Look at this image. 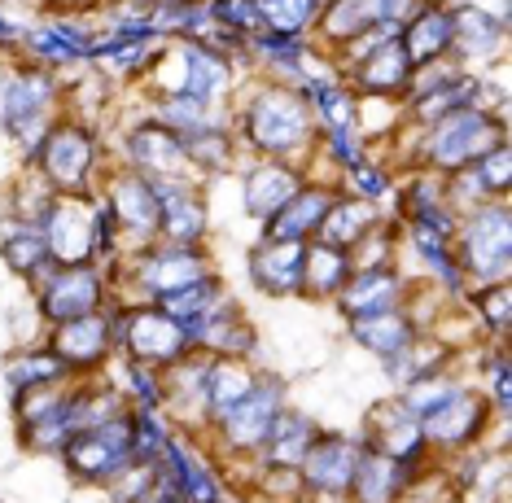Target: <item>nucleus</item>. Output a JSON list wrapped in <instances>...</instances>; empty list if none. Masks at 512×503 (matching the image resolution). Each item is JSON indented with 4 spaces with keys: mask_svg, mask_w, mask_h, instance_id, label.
I'll return each mask as SVG.
<instances>
[{
    "mask_svg": "<svg viewBox=\"0 0 512 503\" xmlns=\"http://www.w3.org/2000/svg\"><path fill=\"white\" fill-rule=\"evenodd\" d=\"M381 219H386V215H381V206L359 202V197H351V193H337V202L329 206V215H324L316 241L337 245V250H351V245L364 241L368 232L381 224Z\"/></svg>",
    "mask_w": 512,
    "mask_h": 503,
    "instance_id": "72a5a7b5",
    "label": "nucleus"
},
{
    "mask_svg": "<svg viewBox=\"0 0 512 503\" xmlns=\"http://www.w3.org/2000/svg\"><path fill=\"white\" fill-rule=\"evenodd\" d=\"M114 311V350L145 368L167 372L193 355V333L184 329L176 315H167L158 302H110Z\"/></svg>",
    "mask_w": 512,
    "mask_h": 503,
    "instance_id": "423d86ee",
    "label": "nucleus"
},
{
    "mask_svg": "<svg viewBox=\"0 0 512 503\" xmlns=\"http://www.w3.org/2000/svg\"><path fill=\"white\" fill-rule=\"evenodd\" d=\"M416 149H412V171H434V175H451L473 167L477 158H486L495 145H508V114L499 110H482V105H469V110H456L447 119L429 123V127H412Z\"/></svg>",
    "mask_w": 512,
    "mask_h": 503,
    "instance_id": "f03ea898",
    "label": "nucleus"
},
{
    "mask_svg": "<svg viewBox=\"0 0 512 503\" xmlns=\"http://www.w3.org/2000/svg\"><path fill=\"white\" fill-rule=\"evenodd\" d=\"M302 184H307V171L294 167V162L250 158L246 171H241V210L263 228L267 219H272L276 210L302 189Z\"/></svg>",
    "mask_w": 512,
    "mask_h": 503,
    "instance_id": "6ab92c4d",
    "label": "nucleus"
},
{
    "mask_svg": "<svg viewBox=\"0 0 512 503\" xmlns=\"http://www.w3.org/2000/svg\"><path fill=\"white\" fill-rule=\"evenodd\" d=\"M346 333H351V342L359 350H368V355H377V359H390V355H399V350L412 342L421 329H416L412 315H407L403 307H394V311H377V315L346 320Z\"/></svg>",
    "mask_w": 512,
    "mask_h": 503,
    "instance_id": "7c9ffc66",
    "label": "nucleus"
},
{
    "mask_svg": "<svg viewBox=\"0 0 512 503\" xmlns=\"http://www.w3.org/2000/svg\"><path fill=\"white\" fill-rule=\"evenodd\" d=\"M259 368H263L259 359H228V355L206 359V407H211V420L219 412H228L237 399H246L250 385L259 381Z\"/></svg>",
    "mask_w": 512,
    "mask_h": 503,
    "instance_id": "473e14b6",
    "label": "nucleus"
},
{
    "mask_svg": "<svg viewBox=\"0 0 512 503\" xmlns=\"http://www.w3.org/2000/svg\"><path fill=\"white\" fill-rule=\"evenodd\" d=\"M228 289H224V280L219 276H206V280H193V285H184L176 289V294H167V298H158V307L167 311V315H176V320L189 329V324H197L206 311L215 307L219 298H224Z\"/></svg>",
    "mask_w": 512,
    "mask_h": 503,
    "instance_id": "a19ab883",
    "label": "nucleus"
},
{
    "mask_svg": "<svg viewBox=\"0 0 512 503\" xmlns=\"http://www.w3.org/2000/svg\"><path fill=\"white\" fill-rule=\"evenodd\" d=\"M416 469L390 460V455L372 451L359 442V464H355V482H351V503H407Z\"/></svg>",
    "mask_w": 512,
    "mask_h": 503,
    "instance_id": "cd10ccee",
    "label": "nucleus"
},
{
    "mask_svg": "<svg viewBox=\"0 0 512 503\" xmlns=\"http://www.w3.org/2000/svg\"><path fill=\"white\" fill-rule=\"evenodd\" d=\"M460 307L473 311L477 333H482V337H491V342H508V324H512V285H508V280L469 289V294L460 298Z\"/></svg>",
    "mask_w": 512,
    "mask_h": 503,
    "instance_id": "c9c22d12",
    "label": "nucleus"
},
{
    "mask_svg": "<svg viewBox=\"0 0 512 503\" xmlns=\"http://www.w3.org/2000/svg\"><path fill=\"white\" fill-rule=\"evenodd\" d=\"M394 184H399V175H394L386 162H377V154H368L364 162H355L351 171H342L337 189L351 193V197H359V202L381 206V202H390V197H394Z\"/></svg>",
    "mask_w": 512,
    "mask_h": 503,
    "instance_id": "ea45409f",
    "label": "nucleus"
},
{
    "mask_svg": "<svg viewBox=\"0 0 512 503\" xmlns=\"http://www.w3.org/2000/svg\"><path fill=\"white\" fill-rule=\"evenodd\" d=\"M254 9H259V27L267 35H298V40H311L324 0H254Z\"/></svg>",
    "mask_w": 512,
    "mask_h": 503,
    "instance_id": "e433bc0d",
    "label": "nucleus"
},
{
    "mask_svg": "<svg viewBox=\"0 0 512 503\" xmlns=\"http://www.w3.org/2000/svg\"><path fill=\"white\" fill-rule=\"evenodd\" d=\"M451 254L469 289L499 285L512 276V210L508 202H482L469 215H460Z\"/></svg>",
    "mask_w": 512,
    "mask_h": 503,
    "instance_id": "20e7f679",
    "label": "nucleus"
},
{
    "mask_svg": "<svg viewBox=\"0 0 512 503\" xmlns=\"http://www.w3.org/2000/svg\"><path fill=\"white\" fill-rule=\"evenodd\" d=\"M237 145L250 158H276V162H294L307 167V158L316 154V136L320 123L311 114L302 88L294 84H276V79H246V92L237 101V114H228Z\"/></svg>",
    "mask_w": 512,
    "mask_h": 503,
    "instance_id": "f257e3e1",
    "label": "nucleus"
},
{
    "mask_svg": "<svg viewBox=\"0 0 512 503\" xmlns=\"http://www.w3.org/2000/svg\"><path fill=\"white\" fill-rule=\"evenodd\" d=\"M215 503H246V490L232 486V482H224V490H219V499H215Z\"/></svg>",
    "mask_w": 512,
    "mask_h": 503,
    "instance_id": "49530a36",
    "label": "nucleus"
},
{
    "mask_svg": "<svg viewBox=\"0 0 512 503\" xmlns=\"http://www.w3.org/2000/svg\"><path fill=\"white\" fill-rule=\"evenodd\" d=\"M184 154H189V167L197 180H219V175H232L237 171V158H241V145H237V132L232 123H211L202 132L184 136Z\"/></svg>",
    "mask_w": 512,
    "mask_h": 503,
    "instance_id": "c756f323",
    "label": "nucleus"
},
{
    "mask_svg": "<svg viewBox=\"0 0 512 503\" xmlns=\"http://www.w3.org/2000/svg\"><path fill=\"white\" fill-rule=\"evenodd\" d=\"M337 184H320V180H307L302 189L289 197V202L276 210L272 219L259 228V237H276V241H316V232L329 215V206L337 202Z\"/></svg>",
    "mask_w": 512,
    "mask_h": 503,
    "instance_id": "5701e85b",
    "label": "nucleus"
},
{
    "mask_svg": "<svg viewBox=\"0 0 512 503\" xmlns=\"http://www.w3.org/2000/svg\"><path fill=\"white\" fill-rule=\"evenodd\" d=\"M320 438V420L307 416L302 407H281L267 429L263 447L250 455V464H263V469H298L302 455L311 451V442Z\"/></svg>",
    "mask_w": 512,
    "mask_h": 503,
    "instance_id": "393cba45",
    "label": "nucleus"
},
{
    "mask_svg": "<svg viewBox=\"0 0 512 503\" xmlns=\"http://www.w3.org/2000/svg\"><path fill=\"white\" fill-rule=\"evenodd\" d=\"M114 162L127 171H136V175H145V180H189L193 175L189 154H184V136L171 132V127H162L158 119H149V114H141L132 127H123Z\"/></svg>",
    "mask_w": 512,
    "mask_h": 503,
    "instance_id": "9b49d317",
    "label": "nucleus"
},
{
    "mask_svg": "<svg viewBox=\"0 0 512 503\" xmlns=\"http://www.w3.org/2000/svg\"><path fill=\"white\" fill-rule=\"evenodd\" d=\"M477 180H482V189L495 197V202H508V189H512V145H495L486 158L473 162Z\"/></svg>",
    "mask_w": 512,
    "mask_h": 503,
    "instance_id": "37998d69",
    "label": "nucleus"
},
{
    "mask_svg": "<svg viewBox=\"0 0 512 503\" xmlns=\"http://www.w3.org/2000/svg\"><path fill=\"white\" fill-rule=\"evenodd\" d=\"M44 346L62 359L71 377H101V368L114 355V311L101 307L92 315H79V320L49 324Z\"/></svg>",
    "mask_w": 512,
    "mask_h": 503,
    "instance_id": "f8f14e48",
    "label": "nucleus"
},
{
    "mask_svg": "<svg viewBox=\"0 0 512 503\" xmlns=\"http://www.w3.org/2000/svg\"><path fill=\"white\" fill-rule=\"evenodd\" d=\"M114 154L101 140V127L88 119H75V114H62L49 136L40 140L36 158L27 162L31 171L49 184L53 193H97L101 180H106Z\"/></svg>",
    "mask_w": 512,
    "mask_h": 503,
    "instance_id": "7ed1b4c3",
    "label": "nucleus"
},
{
    "mask_svg": "<svg viewBox=\"0 0 512 503\" xmlns=\"http://www.w3.org/2000/svg\"><path fill=\"white\" fill-rule=\"evenodd\" d=\"M206 14H211L215 27L232 31L237 40H254L263 27H259V9L254 0H206Z\"/></svg>",
    "mask_w": 512,
    "mask_h": 503,
    "instance_id": "79ce46f5",
    "label": "nucleus"
},
{
    "mask_svg": "<svg viewBox=\"0 0 512 503\" xmlns=\"http://www.w3.org/2000/svg\"><path fill=\"white\" fill-rule=\"evenodd\" d=\"M71 372H66V364L53 355L44 342L36 346H18L14 355L5 359V385H9V394H18V390H31V385H53V381H66Z\"/></svg>",
    "mask_w": 512,
    "mask_h": 503,
    "instance_id": "f704fd0d",
    "label": "nucleus"
},
{
    "mask_svg": "<svg viewBox=\"0 0 512 503\" xmlns=\"http://www.w3.org/2000/svg\"><path fill=\"white\" fill-rule=\"evenodd\" d=\"M97 197L106 202L114 228H119V254H136L158 241V189L154 180L110 162Z\"/></svg>",
    "mask_w": 512,
    "mask_h": 503,
    "instance_id": "6e6552de",
    "label": "nucleus"
},
{
    "mask_svg": "<svg viewBox=\"0 0 512 503\" xmlns=\"http://www.w3.org/2000/svg\"><path fill=\"white\" fill-rule=\"evenodd\" d=\"M460 355L464 350L451 342L447 333H434V329H421L407 342L399 355H390V359H381V372L390 377L394 390H403L407 381H421V377H434V372H447V368H456L460 364Z\"/></svg>",
    "mask_w": 512,
    "mask_h": 503,
    "instance_id": "b1692460",
    "label": "nucleus"
},
{
    "mask_svg": "<svg viewBox=\"0 0 512 503\" xmlns=\"http://www.w3.org/2000/svg\"><path fill=\"white\" fill-rule=\"evenodd\" d=\"M289 399H285V377H276L272 368H259V381L250 385L246 399H237L228 412H219L206 429V447L219 464H232V460H250L254 451L263 447L267 429H272L276 412H281Z\"/></svg>",
    "mask_w": 512,
    "mask_h": 503,
    "instance_id": "39448f33",
    "label": "nucleus"
},
{
    "mask_svg": "<svg viewBox=\"0 0 512 503\" xmlns=\"http://www.w3.org/2000/svg\"><path fill=\"white\" fill-rule=\"evenodd\" d=\"M149 119H158L162 127H171V132H180V136H193V132H202V127H211V123H224L228 114L224 110H211V105H202L197 97H158V101H149Z\"/></svg>",
    "mask_w": 512,
    "mask_h": 503,
    "instance_id": "58836bf2",
    "label": "nucleus"
},
{
    "mask_svg": "<svg viewBox=\"0 0 512 503\" xmlns=\"http://www.w3.org/2000/svg\"><path fill=\"white\" fill-rule=\"evenodd\" d=\"M0 263L9 267L18 280H27V294L40 289L53 272L49 245H44V232L36 224H9L5 237H0Z\"/></svg>",
    "mask_w": 512,
    "mask_h": 503,
    "instance_id": "c85d7f7f",
    "label": "nucleus"
},
{
    "mask_svg": "<svg viewBox=\"0 0 512 503\" xmlns=\"http://www.w3.org/2000/svg\"><path fill=\"white\" fill-rule=\"evenodd\" d=\"M355 464H359V438L342 434V429H320V438L311 442V451L298 464L302 495H351Z\"/></svg>",
    "mask_w": 512,
    "mask_h": 503,
    "instance_id": "f3484780",
    "label": "nucleus"
},
{
    "mask_svg": "<svg viewBox=\"0 0 512 503\" xmlns=\"http://www.w3.org/2000/svg\"><path fill=\"white\" fill-rule=\"evenodd\" d=\"M158 189V241L206 245L211 241V202L202 180H154Z\"/></svg>",
    "mask_w": 512,
    "mask_h": 503,
    "instance_id": "dca6fc26",
    "label": "nucleus"
},
{
    "mask_svg": "<svg viewBox=\"0 0 512 503\" xmlns=\"http://www.w3.org/2000/svg\"><path fill=\"white\" fill-rule=\"evenodd\" d=\"M53 267L97 263V193H57L40 219Z\"/></svg>",
    "mask_w": 512,
    "mask_h": 503,
    "instance_id": "1a4fd4ad",
    "label": "nucleus"
},
{
    "mask_svg": "<svg viewBox=\"0 0 512 503\" xmlns=\"http://www.w3.org/2000/svg\"><path fill=\"white\" fill-rule=\"evenodd\" d=\"M372 27H386V22H381V0H324L320 22H316V31H311V44H316L324 57H333L351 40L368 35Z\"/></svg>",
    "mask_w": 512,
    "mask_h": 503,
    "instance_id": "a878e982",
    "label": "nucleus"
},
{
    "mask_svg": "<svg viewBox=\"0 0 512 503\" xmlns=\"http://www.w3.org/2000/svg\"><path fill=\"white\" fill-rule=\"evenodd\" d=\"M421 5H434V0H421Z\"/></svg>",
    "mask_w": 512,
    "mask_h": 503,
    "instance_id": "de8ad7c7",
    "label": "nucleus"
},
{
    "mask_svg": "<svg viewBox=\"0 0 512 503\" xmlns=\"http://www.w3.org/2000/svg\"><path fill=\"white\" fill-rule=\"evenodd\" d=\"M407 298V272L403 267H368V272H351L333 298V311L342 320H359V315L394 311Z\"/></svg>",
    "mask_w": 512,
    "mask_h": 503,
    "instance_id": "4be33fe9",
    "label": "nucleus"
},
{
    "mask_svg": "<svg viewBox=\"0 0 512 503\" xmlns=\"http://www.w3.org/2000/svg\"><path fill=\"white\" fill-rule=\"evenodd\" d=\"M464 385H473V381H464V368H447V372H434V377H421V381H407L403 390H394V399H399L412 416H434L447 399H456V394L464 390Z\"/></svg>",
    "mask_w": 512,
    "mask_h": 503,
    "instance_id": "4c0bfd02",
    "label": "nucleus"
},
{
    "mask_svg": "<svg viewBox=\"0 0 512 503\" xmlns=\"http://www.w3.org/2000/svg\"><path fill=\"white\" fill-rule=\"evenodd\" d=\"M495 407L486 403V394L477 385H464L456 399H447L434 416H425V442L434 460H447V455H460L469 447H482L486 429H491Z\"/></svg>",
    "mask_w": 512,
    "mask_h": 503,
    "instance_id": "ddd939ff",
    "label": "nucleus"
},
{
    "mask_svg": "<svg viewBox=\"0 0 512 503\" xmlns=\"http://www.w3.org/2000/svg\"><path fill=\"white\" fill-rule=\"evenodd\" d=\"M154 477H158V464H141V460H132L119 477H110L106 486V499L110 503H141L145 499V490L154 486Z\"/></svg>",
    "mask_w": 512,
    "mask_h": 503,
    "instance_id": "c03bdc74",
    "label": "nucleus"
},
{
    "mask_svg": "<svg viewBox=\"0 0 512 503\" xmlns=\"http://www.w3.org/2000/svg\"><path fill=\"white\" fill-rule=\"evenodd\" d=\"M36 302L44 324H62V320H79L101 307H110V272L101 263H84V267H53L49 280L40 289L27 294Z\"/></svg>",
    "mask_w": 512,
    "mask_h": 503,
    "instance_id": "9d476101",
    "label": "nucleus"
},
{
    "mask_svg": "<svg viewBox=\"0 0 512 503\" xmlns=\"http://www.w3.org/2000/svg\"><path fill=\"white\" fill-rule=\"evenodd\" d=\"M346 88L355 97H394V101H407V88H412V62L403 57L399 49V35L386 44H377L372 53H364L355 66L342 70Z\"/></svg>",
    "mask_w": 512,
    "mask_h": 503,
    "instance_id": "412c9836",
    "label": "nucleus"
},
{
    "mask_svg": "<svg viewBox=\"0 0 512 503\" xmlns=\"http://www.w3.org/2000/svg\"><path fill=\"white\" fill-rule=\"evenodd\" d=\"M447 5H451V57L464 70L477 66L486 70L491 62H499L508 44V18L495 14L482 0H447Z\"/></svg>",
    "mask_w": 512,
    "mask_h": 503,
    "instance_id": "2eb2a0df",
    "label": "nucleus"
},
{
    "mask_svg": "<svg viewBox=\"0 0 512 503\" xmlns=\"http://www.w3.org/2000/svg\"><path fill=\"white\" fill-rule=\"evenodd\" d=\"M399 49H403L407 62H412V70L451 57V5L447 0L421 5L412 18L403 22L399 27Z\"/></svg>",
    "mask_w": 512,
    "mask_h": 503,
    "instance_id": "bb28decb",
    "label": "nucleus"
},
{
    "mask_svg": "<svg viewBox=\"0 0 512 503\" xmlns=\"http://www.w3.org/2000/svg\"><path fill=\"white\" fill-rule=\"evenodd\" d=\"M141 503H184V490L176 486V477H171V473L158 464V477H154V486L145 490Z\"/></svg>",
    "mask_w": 512,
    "mask_h": 503,
    "instance_id": "a18cd8bd",
    "label": "nucleus"
},
{
    "mask_svg": "<svg viewBox=\"0 0 512 503\" xmlns=\"http://www.w3.org/2000/svg\"><path fill=\"white\" fill-rule=\"evenodd\" d=\"M132 438H136V412L132 407H123V412H114L110 420H101V425L79 429V434L62 447L57 460H62L66 473H71V482L106 486L110 477H119L127 464L136 460Z\"/></svg>",
    "mask_w": 512,
    "mask_h": 503,
    "instance_id": "0eeeda50",
    "label": "nucleus"
},
{
    "mask_svg": "<svg viewBox=\"0 0 512 503\" xmlns=\"http://www.w3.org/2000/svg\"><path fill=\"white\" fill-rule=\"evenodd\" d=\"M364 447L390 455V460L407 464V469L421 473L434 455H429V442H425V425L421 416H412L407 407L394 399V394H386V399H377L364 412V429L355 434Z\"/></svg>",
    "mask_w": 512,
    "mask_h": 503,
    "instance_id": "4468645a",
    "label": "nucleus"
},
{
    "mask_svg": "<svg viewBox=\"0 0 512 503\" xmlns=\"http://www.w3.org/2000/svg\"><path fill=\"white\" fill-rule=\"evenodd\" d=\"M302 254L307 241H276V237H259L246 254V272L250 285L263 298H298L302 289Z\"/></svg>",
    "mask_w": 512,
    "mask_h": 503,
    "instance_id": "aec40b11",
    "label": "nucleus"
},
{
    "mask_svg": "<svg viewBox=\"0 0 512 503\" xmlns=\"http://www.w3.org/2000/svg\"><path fill=\"white\" fill-rule=\"evenodd\" d=\"M193 346L202 355H228V359H254L259 355V329L232 294H224L197 324H189Z\"/></svg>",
    "mask_w": 512,
    "mask_h": 503,
    "instance_id": "a211bd4d",
    "label": "nucleus"
},
{
    "mask_svg": "<svg viewBox=\"0 0 512 503\" xmlns=\"http://www.w3.org/2000/svg\"><path fill=\"white\" fill-rule=\"evenodd\" d=\"M351 254L337 250V245H324V241H307V254H302V289L298 298H311V302H333L337 289L351 280Z\"/></svg>",
    "mask_w": 512,
    "mask_h": 503,
    "instance_id": "2f4dec72",
    "label": "nucleus"
}]
</instances>
